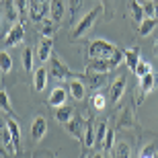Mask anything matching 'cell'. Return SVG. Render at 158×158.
<instances>
[{
    "label": "cell",
    "instance_id": "1",
    "mask_svg": "<svg viewBox=\"0 0 158 158\" xmlns=\"http://www.w3.org/2000/svg\"><path fill=\"white\" fill-rule=\"evenodd\" d=\"M101 15H103V6H94L93 10H88L86 15H84V17L80 19V21H78V25L76 27H74V33H72V39H80L82 35H86L88 31L93 29V25L97 23V19L101 17Z\"/></svg>",
    "mask_w": 158,
    "mask_h": 158
},
{
    "label": "cell",
    "instance_id": "2",
    "mask_svg": "<svg viewBox=\"0 0 158 158\" xmlns=\"http://www.w3.org/2000/svg\"><path fill=\"white\" fill-rule=\"evenodd\" d=\"M117 47L109 43L107 39H94L88 45V60H101V58H111Z\"/></svg>",
    "mask_w": 158,
    "mask_h": 158
},
{
    "label": "cell",
    "instance_id": "3",
    "mask_svg": "<svg viewBox=\"0 0 158 158\" xmlns=\"http://www.w3.org/2000/svg\"><path fill=\"white\" fill-rule=\"evenodd\" d=\"M49 74H52L56 80H60V82H62V80H70V78H76L70 72V68H68L60 58H56V56L49 58Z\"/></svg>",
    "mask_w": 158,
    "mask_h": 158
},
{
    "label": "cell",
    "instance_id": "4",
    "mask_svg": "<svg viewBox=\"0 0 158 158\" xmlns=\"http://www.w3.org/2000/svg\"><path fill=\"white\" fill-rule=\"evenodd\" d=\"M45 15H49V2L45 0H29V17L35 21V23H41Z\"/></svg>",
    "mask_w": 158,
    "mask_h": 158
},
{
    "label": "cell",
    "instance_id": "5",
    "mask_svg": "<svg viewBox=\"0 0 158 158\" xmlns=\"http://www.w3.org/2000/svg\"><path fill=\"white\" fill-rule=\"evenodd\" d=\"M115 66L109 58H101V60H88L86 64V74H107L111 72Z\"/></svg>",
    "mask_w": 158,
    "mask_h": 158
},
{
    "label": "cell",
    "instance_id": "6",
    "mask_svg": "<svg viewBox=\"0 0 158 158\" xmlns=\"http://www.w3.org/2000/svg\"><path fill=\"white\" fill-rule=\"evenodd\" d=\"M23 39H25V27H23V23H17L10 31H8V33H6L4 45H6V47L21 45V43H23Z\"/></svg>",
    "mask_w": 158,
    "mask_h": 158
},
{
    "label": "cell",
    "instance_id": "7",
    "mask_svg": "<svg viewBox=\"0 0 158 158\" xmlns=\"http://www.w3.org/2000/svg\"><path fill=\"white\" fill-rule=\"evenodd\" d=\"M45 134H47V119L39 115V117H35L33 123H31V135H33L35 142H41Z\"/></svg>",
    "mask_w": 158,
    "mask_h": 158
},
{
    "label": "cell",
    "instance_id": "8",
    "mask_svg": "<svg viewBox=\"0 0 158 158\" xmlns=\"http://www.w3.org/2000/svg\"><path fill=\"white\" fill-rule=\"evenodd\" d=\"M52 49H53V39L52 37H41L39 45H37V58L41 62H47L52 58Z\"/></svg>",
    "mask_w": 158,
    "mask_h": 158
},
{
    "label": "cell",
    "instance_id": "9",
    "mask_svg": "<svg viewBox=\"0 0 158 158\" xmlns=\"http://www.w3.org/2000/svg\"><path fill=\"white\" fill-rule=\"evenodd\" d=\"M66 15V0H49V19L60 23Z\"/></svg>",
    "mask_w": 158,
    "mask_h": 158
},
{
    "label": "cell",
    "instance_id": "10",
    "mask_svg": "<svg viewBox=\"0 0 158 158\" xmlns=\"http://www.w3.org/2000/svg\"><path fill=\"white\" fill-rule=\"evenodd\" d=\"M66 99H68V88H64V86H56L52 90V94H49V99H47V103L52 107H62V105H66Z\"/></svg>",
    "mask_w": 158,
    "mask_h": 158
},
{
    "label": "cell",
    "instance_id": "11",
    "mask_svg": "<svg viewBox=\"0 0 158 158\" xmlns=\"http://www.w3.org/2000/svg\"><path fill=\"white\" fill-rule=\"evenodd\" d=\"M68 93H70L72 99L82 101L84 94H86V88H84V84H82L78 78H70V82H68Z\"/></svg>",
    "mask_w": 158,
    "mask_h": 158
},
{
    "label": "cell",
    "instance_id": "12",
    "mask_svg": "<svg viewBox=\"0 0 158 158\" xmlns=\"http://www.w3.org/2000/svg\"><path fill=\"white\" fill-rule=\"evenodd\" d=\"M66 127H68V134H70L72 138H76V140H82L84 127H82V119H80V115H74L70 121L66 123Z\"/></svg>",
    "mask_w": 158,
    "mask_h": 158
},
{
    "label": "cell",
    "instance_id": "13",
    "mask_svg": "<svg viewBox=\"0 0 158 158\" xmlns=\"http://www.w3.org/2000/svg\"><path fill=\"white\" fill-rule=\"evenodd\" d=\"M123 94H125V78L119 76L117 80L113 82L111 90H109V101H111V103H117V101L121 99Z\"/></svg>",
    "mask_w": 158,
    "mask_h": 158
},
{
    "label": "cell",
    "instance_id": "14",
    "mask_svg": "<svg viewBox=\"0 0 158 158\" xmlns=\"http://www.w3.org/2000/svg\"><path fill=\"white\" fill-rule=\"evenodd\" d=\"M123 62H125V66H127L129 70L134 72L135 70V66H138V62H140V49H138V47H129V49H125V52H123Z\"/></svg>",
    "mask_w": 158,
    "mask_h": 158
},
{
    "label": "cell",
    "instance_id": "15",
    "mask_svg": "<svg viewBox=\"0 0 158 158\" xmlns=\"http://www.w3.org/2000/svg\"><path fill=\"white\" fill-rule=\"evenodd\" d=\"M154 84H156V76H154V72H150V74H146V76L140 78V94H142V99H144L146 94L152 93Z\"/></svg>",
    "mask_w": 158,
    "mask_h": 158
},
{
    "label": "cell",
    "instance_id": "16",
    "mask_svg": "<svg viewBox=\"0 0 158 158\" xmlns=\"http://www.w3.org/2000/svg\"><path fill=\"white\" fill-rule=\"evenodd\" d=\"M94 131H97V127L93 125V119H88V121L84 123V134H82V144H84V148L94 146Z\"/></svg>",
    "mask_w": 158,
    "mask_h": 158
},
{
    "label": "cell",
    "instance_id": "17",
    "mask_svg": "<svg viewBox=\"0 0 158 158\" xmlns=\"http://www.w3.org/2000/svg\"><path fill=\"white\" fill-rule=\"evenodd\" d=\"M47 76H49V70H47V68H43V66H41L39 70L35 72V80H33V88H35L37 93H41V90H43V88L47 86Z\"/></svg>",
    "mask_w": 158,
    "mask_h": 158
},
{
    "label": "cell",
    "instance_id": "18",
    "mask_svg": "<svg viewBox=\"0 0 158 158\" xmlns=\"http://www.w3.org/2000/svg\"><path fill=\"white\" fill-rule=\"evenodd\" d=\"M56 121L58 123H68L72 117H74V109H72L70 105H62V107H58L56 109Z\"/></svg>",
    "mask_w": 158,
    "mask_h": 158
},
{
    "label": "cell",
    "instance_id": "19",
    "mask_svg": "<svg viewBox=\"0 0 158 158\" xmlns=\"http://www.w3.org/2000/svg\"><path fill=\"white\" fill-rule=\"evenodd\" d=\"M6 129L10 131V135H12V142H15V146H17V150H19V146H21V127H19V123L15 121V119H6Z\"/></svg>",
    "mask_w": 158,
    "mask_h": 158
},
{
    "label": "cell",
    "instance_id": "20",
    "mask_svg": "<svg viewBox=\"0 0 158 158\" xmlns=\"http://www.w3.org/2000/svg\"><path fill=\"white\" fill-rule=\"evenodd\" d=\"M156 23H158V19H154V17H146L140 25H138V31H140V35H142V37L150 35V33L154 31V27H156Z\"/></svg>",
    "mask_w": 158,
    "mask_h": 158
},
{
    "label": "cell",
    "instance_id": "21",
    "mask_svg": "<svg viewBox=\"0 0 158 158\" xmlns=\"http://www.w3.org/2000/svg\"><path fill=\"white\" fill-rule=\"evenodd\" d=\"M129 10H131V17H134V21H135L138 25H140L142 21L146 19V12H144V6H142L140 2H138V0H131V2H129Z\"/></svg>",
    "mask_w": 158,
    "mask_h": 158
},
{
    "label": "cell",
    "instance_id": "22",
    "mask_svg": "<svg viewBox=\"0 0 158 158\" xmlns=\"http://www.w3.org/2000/svg\"><path fill=\"white\" fill-rule=\"evenodd\" d=\"M56 21H52V19H43L39 25V33L41 37H53V33H56Z\"/></svg>",
    "mask_w": 158,
    "mask_h": 158
},
{
    "label": "cell",
    "instance_id": "23",
    "mask_svg": "<svg viewBox=\"0 0 158 158\" xmlns=\"http://www.w3.org/2000/svg\"><path fill=\"white\" fill-rule=\"evenodd\" d=\"M107 129H109V127H107V121H99V123H97V131H94V146H97V148H103Z\"/></svg>",
    "mask_w": 158,
    "mask_h": 158
},
{
    "label": "cell",
    "instance_id": "24",
    "mask_svg": "<svg viewBox=\"0 0 158 158\" xmlns=\"http://www.w3.org/2000/svg\"><path fill=\"white\" fill-rule=\"evenodd\" d=\"M115 158H131V146H129L127 142H119L115 144Z\"/></svg>",
    "mask_w": 158,
    "mask_h": 158
},
{
    "label": "cell",
    "instance_id": "25",
    "mask_svg": "<svg viewBox=\"0 0 158 158\" xmlns=\"http://www.w3.org/2000/svg\"><path fill=\"white\" fill-rule=\"evenodd\" d=\"M90 105H93L94 111H103V109L107 107V97L101 94V93H94L93 97H90Z\"/></svg>",
    "mask_w": 158,
    "mask_h": 158
},
{
    "label": "cell",
    "instance_id": "26",
    "mask_svg": "<svg viewBox=\"0 0 158 158\" xmlns=\"http://www.w3.org/2000/svg\"><path fill=\"white\" fill-rule=\"evenodd\" d=\"M10 70H12V58L6 52H0V72H2V76L8 74Z\"/></svg>",
    "mask_w": 158,
    "mask_h": 158
},
{
    "label": "cell",
    "instance_id": "27",
    "mask_svg": "<svg viewBox=\"0 0 158 158\" xmlns=\"http://www.w3.org/2000/svg\"><path fill=\"white\" fill-rule=\"evenodd\" d=\"M152 72V66H150V62H146V60H140L138 62V66H135V70H134V74L138 78H142V76H146V74H150Z\"/></svg>",
    "mask_w": 158,
    "mask_h": 158
},
{
    "label": "cell",
    "instance_id": "28",
    "mask_svg": "<svg viewBox=\"0 0 158 158\" xmlns=\"http://www.w3.org/2000/svg\"><path fill=\"white\" fill-rule=\"evenodd\" d=\"M33 58H35V53H33V49H23V68L25 72H31L33 70Z\"/></svg>",
    "mask_w": 158,
    "mask_h": 158
},
{
    "label": "cell",
    "instance_id": "29",
    "mask_svg": "<svg viewBox=\"0 0 158 158\" xmlns=\"http://www.w3.org/2000/svg\"><path fill=\"white\" fill-rule=\"evenodd\" d=\"M0 109L4 113H10L12 115V103H10V97L6 90H0Z\"/></svg>",
    "mask_w": 158,
    "mask_h": 158
},
{
    "label": "cell",
    "instance_id": "30",
    "mask_svg": "<svg viewBox=\"0 0 158 158\" xmlns=\"http://www.w3.org/2000/svg\"><path fill=\"white\" fill-rule=\"evenodd\" d=\"M88 80H90V88H94V90H99L103 84H105V78L107 74H86Z\"/></svg>",
    "mask_w": 158,
    "mask_h": 158
},
{
    "label": "cell",
    "instance_id": "31",
    "mask_svg": "<svg viewBox=\"0 0 158 158\" xmlns=\"http://www.w3.org/2000/svg\"><path fill=\"white\" fill-rule=\"evenodd\" d=\"M115 148V129H107V135H105V142H103V150L105 152H109V150H113Z\"/></svg>",
    "mask_w": 158,
    "mask_h": 158
},
{
    "label": "cell",
    "instance_id": "32",
    "mask_svg": "<svg viewBox=\"0 0 158 158\" xmlns=\"http://www.w3.org/2000/svg\"><path fill=\"white\" fill-rule=\"evenodd\" d=\"M15 6H17L19 17H25L29 12V0H15Z\"/></svg>",
    "mask_w": 158,
    "mask_h": 158
},
{
    "label": "cell",
    "instance_id": "33",
    "mask_svg": "<svg viewBox=\"0 0 158 158\" xmlns=\"http://www.w3.org/2000/svg\"><path fill=\"white\" fill-rule=\"evenodd\" d=\"M109 60H111V62H113V66L117 68V66L121 64L123 60H125V58H123V49H115V53H113V56H111Z\"/></svg>",
    "mask_w": 158,
    "mask_h": 158
},
{
    "label": "cell",
    "instance_id": "34",
    "mask_svg": "<svg viewBox=\"0 0 158 158\" xmlns=\"http://www.w3.org/2000/svg\"><path fill=\"white\" fill-rule=\"evenodd\" d=\"M123 125H131V113L129 111H123L121 113V117H119V127H123Z\"/></svg>",
    "mask_w": 158,
    "mask_h": 158
},
{
    "label": "cell",
    "instance_id": "35",
    "mask_svg": "<svg viewBox=\"0 0 158 158\" xmlns=\"http://www.w3.org/2000/svg\"><path fill=\"white\" fill-rule=\"evenodd\" d=\"M154 152H156V150H154V144H148V146L142 150V156L140 158H154Z\"/></svg>",
    "mask_w": 158,
    "mask_h": 158
},
{
    "label": "cell",
    "instance_id": "36",
    "mask_svg": "<svg viewBox=\"0 0 158 158\" xmlns=\"http://www.w3.org/2000/svg\"><path fill=\"white\" fill-rule=\"evenodd\" d=\"M144 12H146V17H154V2H146L144 4Z\"/></svg>",
    "mask_w": 158,
    "mask_h": 158
},
{
    "label": "cell",
    "instance_id": "37",
    "mask_svg": "<svg viewBox=\"0 0 158 158\" xmlns=\"http://www.w3.org/2000/svg\"><path fill=\"white\" fill-rule=\"evenodd\" d=\"M2 129H6V119L0 115V131H2Z\"/></svg>",
    "mask_w": 158,
    "mask_h": 158
},
{
    "label": "cell",
    "instance_id": "38",
    "mask_svg": "<svg viewBox=\"0 0 158 158\" xmlns=\"http://www.w3.org/2000/svg\"><path fill=\"white\" fill-rule=\"evenodd\" d=\"M80 4H82V0H72V8H74V10H76Z\"/></svg>",
    "mask_w": 158,
    "mask_h": 158
},
{
    "label": "cell",
    "instance_id": "39",
    "mask_svg": "<svg viewBox=\"0 0 158 158\" xmlns=\"http://www.w3.org/2000/svg\"><path fill=\"white\" fill-rule=\"evenodd\" d=\"M154 17L158 19V0H154Z\"/></svg>",
    "mask_w": 158,
    "mask_h": 158
},
{
    "label": "cell",
    "instance_id": "40",
    "mask_svg": "<svg viewBox=\"0 0 158 158\" xmlns=\"http://www.w3.org/2000/svg\"><path fill=\"white\" fill-rule=\"evenodd\" d=\"M93 158H105V154H103V152H94Z\"/></svg>",
    "mask_w": 158,
    "mask_h": 158
},
{
    "label": "cell",
    "instance_id": "41",
    "mask_svg": "<svg viewBox=\"0 0 158 158\" xmlns=\"http://www.w3.org/2000/svg\"><path fill=\"white\" fill-rule=\"evenodd\" d=\"M45 2H49V0H45Z\"/></svg>",
    "mask_w": 158,
    "mask_h": 158
},
{
    "label": "cell",
    "instance_id": "42",
    "mask_svg": "<svg viewBox=\"0 0 158 158\" xmlns=\"http://www.w3.org/2000/svg\"><path fill=\"white\" fill-rule=\"evenodd\" d=\"M0 17H2V15H0Z\"/></svg>",
    "mask_w": 158,
    "mask_h": 158
},
{
    "label": "cell",
    "instance_id": "43",
    "mask_svg": "<svg viewBox=\"0 0 158 158\" xmlns=\"http://www.w3.org/2000/svg\"><path fill=\"white\" fill-rule=\"evenodd\" d=\"M0 158H2V156H0Z\"/></svg>",
    "mask_w": 158,
    "mask_h": 158
}]
</instances>
